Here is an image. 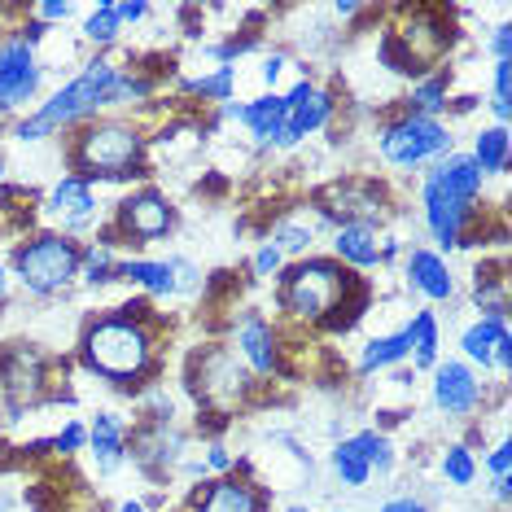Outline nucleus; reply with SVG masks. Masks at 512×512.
<instances>
[{
    "mask_svg": "<svg viewBox=\"0 0 512 512\" xmlns=\"http://www.w3.org/2000/svg\"><path fill=\"white\" fill-rule=\"evenodd\" d=\"M84 442H88V429L79 425V421H71V425L62 429V434H57V438L49 442V447H53V451H62V456H71V451H79Z\"/></svg>",
    "mask_w": 512,
    "mask_h": 512,
    "instance_id": "34",
    "label": "nucleus"
},
{
    "mask_svg": "<svg viewBox=\"0 0 512 512\" xmlns=\"http://www.w3.org/2000/svg\"><path fill=\"white\" fill-rule=\"evenodd\" d=\"M145 14H149L145 0H123V5H114V18H119V27H123V22H141Z\"/></svg>",
    "mask_w": 512,
    "mask_h": 512,
    "instance_id": "37",
    "label": "nucleus"
},
{
    "mask_svg": "<svg viewBox=\"0 0 512 512\" xmlns=\"http://www.w3.org/2000/svg\"><path fill=\"white\" fill-rule=\"evenodd\" d=\"M285 119H289V106H285V97H276V92H272V97L250 101L246 114H241V123H246L250 132L263 141V145H281Z\"/></svg>",
    "mask_w": 512,
    "mask_h": 512,
    "instance_id": "19",
    "label": "nucleus"
},
{
    "mask_svg": "<svg viewBox=\"0 0 512 512\" xmlns=\"http://www.w3.org/2000/svg\"><path fill=\"white\" fill-rule=\"evenodd\" d=\"M442 477H447L451 486H469L473 477H477V460H473V451L469 447H447L442 451Z\"/></svg>",
    "mask_w": 512,
    "mask_h": 512,
    "instance_id": "29",
    "label": "nucleus"
},
{
    "mask_svg": "<svg viewBox=\"0 0 512 512\" xmlns=\"http://www.w3.org/2000/svg\"><path fill=\"white\" fill-rule=\"evenodd\" d=\"M281 71H285V53H272V57L263 62V79H267V84H276V79H281Z\"/></svg>",
    "mask_w": 512,
    "mask_h": 512,
    "instance_id": "42",
    "label": "nucleus"
},
{
    "mask_svg": "<svg viewBox=\"0 0 512 512\" xmlns=\"http://www.w3.org/2000/svg\"><path fill=\"white\" fill-rule=\"evenodd\" d=\"M36 92H40V66L31 44L22 36L0 40V110L27 106Z\"/></svg>",
    "mask_w": 512,
    "mask_h": 512,
    "instance_id": "7",
    "label": "nucleus"
},
{
    "mask_svg": "<svg viewBox=\"0 0 512 512\" xmlns=\"http://www.w3.org/2000/svg\"><path fill=\"white\" fill-rule=\"evenodd\" d=\"M289 512H311V508H289Z\"/></svg>",
    "mask_w": 512,
    "mask_h": 512,
    "instance_id": "47",
    "label": "nucleus"
},
{
    "mask_svg": "<svg viewBox=\"0 0 512 512\" xmlns=\"http://www.w3.org/2000/svg\"><path fill=\"white\" fill-rule=\"evenodd\" d=\"M491 49H495V62H508V49H512V31H508V22H499V27H495Z\"/></svg>",
    "mask_w": 512,
    "mask_h": 512,
    "instance_id": "40",
    "label": "nucleus"
},
{
    "mask_svg": "<svg viewBox=\"0 0 512 512\" xmlns=\"http://www.w3.org/2000/svg\"><path fill=\"white\" fill-rule=\"evenodd\" d=\"M434 403L447 416H469L482 403V386H477L473 368L460 364V359H447V364H434Z\"/></svg>",
    "mask_w": 512,
    "mask_h": 512,
    "instance_id": "11",
    "label": "nucleus"
},
{
    "mask_svg": "<svg viewBox=\"0 0 512 512\" xmlns=\"http://www.w3.org/2000/svg\"><path fill=\"white\" fill-rule=\"evenodd\" d=\"M184 92H193V97H206V101H232V66H219L215 75L189 79Z\"/></svg>",
    "mask_w": 512,
    "mask_h": 512,
    "instance_id": "30",
    "label": "nucleus"
},
{
    "mask_svg": "<svg viewBox=\"0 0 512 512\" xmlns=\"http://www.w3.org/2000/svg\"><path fill=\"white\" fill-rule=\"evenodd\" d=\"M351 442L359 447V456L368 460V469H377V473H390L394 469V451H390V438L386 434H377V429H364V434H355Z\"/></svg>",
    "mask_w": 512,
    "mask_h": 512,
    "instance_id": "28",
    "label": "nucleus"
},
{
    "mask_svg": "<svg viewBox=\"0 0 512 512\" xmlns=\"http://www.w3.org/2000/svg\"><path fill=\"white\" fill-rule=\"evenodd\" d=\"M281 259H285V254L267 241V246L254 254V276H276V272H281Z\"/></svg>",
    "mask_w": 512,
    "mask_h": 512,
    "instance_id": "35",
    "label": "nucleus"
},
{
    "mask_svg": "<svg viewBox=\"0 0 512 512\" xmlns=\"http://www.w3.org/2000/svg\"><path fill=\"white\" fill-rule=\"evenodd\" d=\"M246 114V106H237V101H224V119H241Z\"/></svg>",
    "mask_w": 512,
    "mask_h": 512,
    "instance_id": "45",
    "label": "nucleus"
},
{
    "mask_svg": "<svg viewBox=\"0 0 512 512\" xmlns=\"http://www.w3.org/2000/svg\"><path fill=\"white\" fill-rule=\"evenodd\" d=\"M119 31H123V27H119V18H114V5H110V0L92 9L88 22H84V36H88L92 44H110L114 36H119Z\"/></svg>",
    "mask_w": 512,
    "mask_h": 512,
    "instance_id": "31",
    "label": "nucleus"
},
{
    "mask_svg": "<svg viewBox=\"0 0 512 512\" xmlns=\"http://www.w3.org/2000/svg\"><path fill=\"white\" fill-rule=\"evenodd\" d=\"M263 508H267L263 491H254L250 482H237V477L211 482L197 495V512H263Z\"/></svg>",
    "mask_w": 512,
    "mask_h": 512,
    "instance_id": "14",
    "label": "nucleus"
},
{
    "mask_svg": "<svg viewBox=\"0 0 512 512\" xmlns=\"http://www.w3.org/2000/svg\"><path fill=\"white\" fill-rule=\"evenodd\" d=\"M421 202H425V224L434 232V241L442 250H456L464 246V219H469L473 206H460L434 176H425L421 184Z\"/></svg>",
    "mask_w": 512,
    "mask_h": 512,
    "instance_id": "8",
    "label": "nucleus"
},
{
    "mask_svg": "<svg viewBox=\"0 0 512 512\" xmlns=\"http://www.w3.org/2000/svg\"><path fill=\"white\" fill-rule=\"evenodd\" d=\"M167 228H171V206L154 189L127 197L119 206V232L127 241H158V237H167Z\"/></svg>",
    "mask_w": 512,
    "mask_h": 512,
    "instance_id": "10",
    "label": "nucleus"
},
{
    "mask_svg": "<svg viewBox=\"0 0 512 512\" xmlns=\"http://www.w3.org/2000/svg\"><path fill=\"white\" fill-rule=\"evenodd\" d=\"M333 114V97L329 92H311V97H302L289 106V119H285V132H281V145H298L307 141L311 132H320L324 123H329Z\"/></svg>",
    "mask_w": 512,
    "mask_h": 512,
    "instance_id": "17",
    "label": "nucleus"
},
{
    "mask_svg": "<svg viewBox=\"0 0 512 512\" xmlns=\"http://www.w3.org/2000/svg\"><path fill=\"white\" fill-rule=\"evenodd\" d=\"M0 386H5L14 407L36 403L40 386H44V355L31 351V346H22V342L9 346V351H0Z\"/></svg>",
    "mask_w": 512,
    "mask_h": 512,
    "instance_id": "9",
    "label": "nucleus"
},
{
    "mask_svg": "<svg viewBox=\"0 0 512 512\" xmlns=\"http://www.w3.org/2000/svg\"><path fill=\"white\" fill-rule=\"evenodd\" d=\"M79 351H84V364L92 372H101V377H110V381H127V377H141L149 368L154 346H149V333L141 320L106 316V320H92L84 329Z\"/></svg>",
    "mask_w": 512,
    "mask_h": 512,
    "instance_id": "2",
    "label": "nucleus"
},
{
    "mask_svg": "<svg viewBox=\"0 0 512 512\" xmlns=\"http://www.w3.org/2000/svg\"><path fill=\"white\" fill-rule=\"evenodd\" d=\"M508 329V311H491V316H482L477 324H469L460 337V346H464V355L473 359V364H491V355H495V337Z\"/></svg>",
    "mask_w": 512,
    "mask_h": 512,
    "instance_id": "22",
    "label": "nucleus"
},
{
    "mask_svg": "<svg viewBox=\"0 0 512 512\" xmlns=\"http://www.w3.org/2000/svg\"><path fill=\"white\" fill-rule=\"evenodd\" d=\"M333 250H337V259L351 267H372L381 259V237L368 219H346L333 237Z\"/></svg>",
    "mask_w": 512,
    "mask_h": 512,
    "instance_id": "15",
    "label": "nucleus"
},
{
    "mask_svg": "<svg viewBox=\"0 0 512 512\" xmlns=\"http://www.w3.org/2000/svg\"><path fill=\"white\" fill-rule=\"evenodd\" d=\"M486 464H491V473H495V477H508V469H512V447H508V442H499Z\"/></svg>",
    "mask_w": 512,
    "mask_h": 512,
    "instance_id": "39",
    "label": "nucleus"
},
{
    "mask_svg": "<svg viewBox=\"0 0 512 512\" xmlns=\"http://www.w3.org/2000/svg\"><path fill=\"white\" fill-rule=\"evenodd\" d=\"M447 154H451V136L438 119L407 114V119L381 127V158L394 162V167H421V162Z\"/></svg>",
    "mask_w": 512,
    "mask_h": 512,
    "instance_id": "6",
    "label": "nucleus"
},
{
    "mask_svg": "<svg viewBox=\"0 0 512 512\" xmlns=\"http://www.w3.org/2000/svg\"><path fill=\"white\" fill-rule=\"evenodd\" d=\"M359 281L346 272L337 259H307L298 267L285 272V285H281V307L294 311L302 320H333V311L346 302Z\"/></svg>",
    "mask_w": 512,
    "mask_h": 512,
    "instance_id": "3",
    "label": "nucleus"
},
{
    "mask_svg": "<svg viewBox=\"0 0 512 512\" xmlns=\"http://www.w3.org/2000/svg\"><path fill=\"white\" fill-rule=\"evenodd\" d=\"M0 512H5V508H0Z\"/></svg>",
    "mask_w": 512,
    "mask_h": 512,
    "instance_id": "48",
    "label": "nucleus"
},
{
    "mask_svg": "<svg viewBox=\"0 0 512 512\" xmlns=\"http://www.w3.org/2000/svg\"><path fill=\"white\" fill-rule=\"evenodd\" d=\"M141 132L132 123H92L75 145V167L79 180H119V176H141Z\"/></svg>",
    "mask_w": 512,
    "mask_h": 512,
    "instance_id": "4",
    "label": "nucleus"
},
{
    "mask_svg": "<svg viewBox=\"0 0 512 512\" xmlns=\"http://www.w3.org/2000/svg\"><path fill=\"white\" fill-rule=\"evenodd\" d=\"M49 215L62 224V232H79L97 215V197H92V184L79 180V176H66L53 184L49 193Z\"/></svg>",
    "mask_w": 512,
    "mask_h": 512,
    "instance_id": "12",
    "label": "nucleus"
},
{
    "mask_svg": "<svg viewBox=\"0 0 512 512\" xmlns=\"http://www.w3.org/2000/svg\"><path fill=\"white\" fill-rule=\"evenodd\" d=\"M79 263H84V250L75 246L62 232H44V237L18 246L14 254V276L31 294H57L79 276Z\"/></svg>",
    "mask_w": 512,
    "mask_h": 512,
    "instance_id": "5",
    "label": "nucleus"
},
{
    "mask_svg": "<svg viewBox=\"0 0 512 512\" xmlns=\"http://www.w3.org/2000/svg\"><path fill=\"white\" fill-rule=\"evenodd\" d=\"M119 512H149L145 504H119Z\"/></svg>",
    "mask_w": 512,
    "mask_h": 512,
    "instance_id": "46",
    "label": "nucleus"
},
{
    "mask_svg": "<svg viewBox=\"0 0 512 512\" xmlns=\"http://www.w3.org/2000/svg\"><path fill=\"white\" fill-rule=\"evenodd\" d=\"M333 473H337V477H342V482H346V486H364V482H368V477H372V469H368V460H364V456H359V447H355V442H351V438H346V442H337V447H333Z\"/></svg>",
    "mask_w": 512,
    "mask_h": 512,
    "instance_id": "27",
    "label": "nucleus"
},
{
    "mask_svg": "<svg viewBox=\"0 0 512 512\" xmlns=\"http://www.w3.org/2000/svg\"><path fill=\"white\" fill-rule=\"evenodd\" d=\"M495 499H504V504L512 499V482H508V477H495Z\"/></svg>",
    "mask_w": 512,
    "mask_h": 512,
    "instance_id": "44",
    "label": "nucleus"
},
{
    "mask_svg": "<svg viewBox=\"0 0 512 512\" xmlns=\"http://www.w3.org/2000/svg\"><path fill=\"white\" fill-rule=\"evenodd\" d=\"M114 79H119V66L114 62H88L84 75H75L71 84H66L62 92H53L31 119H22L14 127V136L18 141H44V136H53V132H62V127L97 114L101 106H106Z\"/></svg>",
    "mask_w": 512,
    "mask_h": 512,
    "instance_id": "1",
    "label": "nucleus"
},
{
    "mask_svg": "<svg viewBox=\"0 0 512 512\" xmlns=\"http://www.w3.org/2000/svg\"><path fill=\"white\" fill-rule=\"evenodd\" d=\"M311 237H316V232H311V224H281L276 228V250H307L311 246Z\"/></svg>",
    "mask_w": 512,
    "mask_h": 512,
    "instance_id": "33",
    "label": "nucleus"
},
{
    "mask_svg": "<svg viewBox=\"0 0 512 512\" xmlns=\"http://www.w3.org/2000/svg\"><path fill=\"white\" fill-rule=\"evenodd\" d=\"M36 18L40 22H66L71 18V5H66V0H44V5H36Z\"/></svg>",
    "mask_w": 512,
    "mask_h": 512,
    "instance_id": "36",
    "label": "nucleus"
},
{
    "mask_svg": "<svg viewBox=\"0 0 512 512\" xmlns=\"http://www.w3.org/2000/svg\"><path fill=\"white\" fill-rule=\"evenodd\" d=\"M206 464H211V469H228V464H232V456H228L224 447H211V456H206Z\"/></svg>",
    "mask_w": 512,
    "mask_h": 512,
    "instance_id": "43",
    "label": "nucleus"
},
{
    "mask_svg": "<svg viewBox=\"0 0 512 512\" xmlns=\"http://www.w3.org/2000/svg\"><path fill=\"white\" fill-rule=\"evenodd\" d=\"M447 84L451 75H429L421 84L412 88V114H421V119H434L438 110H447Z\"/></svg>",
    "mask_w": 512,
    "mask_h": 512,
    "instance_id": "26",
    "label": "nucleus"
},
{
    "mask_svg": "<svg viewBox=\"0 0 512 512\" xmlns=\"http://www.w3.org/2000/svg\"><path fill=\"white\" fill-rule=\"evenodd\" d=\"M407 342H412V359L416 368H434L438 364V320L429 311H416L407 324Z\"/></svg>",
    "mask_w": 512,
    "mask_h": 512,
    "instance_id": "25",
    "label": "nucleus"
},
{
    "mask_svg": "<svg viewBox=\"0 0 512 512\" xmlns=\"http://www.w3.org/2000/svg\"><path fill=\"white\" fill-rule=\"evenodd\" d=\"M412 355V342H407V329L399 333H386V337H372V342L364 346V355H359V372H377V368H394L403 364V359Z\"/></svg>",
    "mask_w": 512,
    "mask_h": 512,
    "instance_id": "24",
    "label": "nucleus"
},
{
    "mask_svg": "<svg viewBox=\"0 0 512 512\" xmlns=\"http://www.w3.org/2000/svg\"><path fill=\"white\" fill-rule=\"evenodd\" d=\"M477 162V171H482V180L486 176H504L508 171V158H512V141H508V127H486L482 136H477V145H473V154Z\"/></svg>",
    "mask_w": 512,
    "mask_h": 512,
    "instance_id": "23",
    "label": "nucleus"
},
{
    "mask_svg": "<svg viewBox=\"0 0 512 512\" xmlns=\"http://www.w3.org/2000/svg\"><path fill=\"white\" fill-rule=\"evenodd\" d=\"M407 281L421 289L425 298H434V302H447L451 294H456V281H451L447 263H442L434 250H412L407 254Z\"/></svg>",
    "mask_w": 512,
    "mask_h": 512,
    "instance_id": "16",
    "label": "nucleus"
},
{
    "mask_svg": "<svg viewBox=\"0 0 512 512\" xmlns=\"http://www.w3.org/2000/svg\"><path fill=\"white\" fill-rule=\"evenodd\" d=\"M425 176H434L442 189L456 197L460 206H473L477 193H482V171H477V162H473L469 154H447V158H438L434 167L425 171Z\"/></svg>",
    "mask_w": 512,
    "mask_h": 512,
    "instance_id": "13",
    "label": "nucleus"
},
{
    "mask_svg": "<svg viewBox=\"0 0 512 512\" xmlns=\"http://www.w3.org/2000/svg\"><path fill=\"white\" fill-rule=\"evenodd\" d=\"M114 281H132L149 294H176V267L154 263V259H123L114 267Z\"/></svg>",
    "mask_w": 512,
    "mask_h": 512,
    "instance_id": "21",
    "label": "nucleus"
},
{
    "mask_svg": "<svg viewBox=\"0 0 512 512\" xmlns=\"http://www.w3.org/2000/svg\"><path fill=\"white\" fill-rule=\"evenodd\" d=\"M491 364H499L504 372L512 368V333H508V329L495 337V355H491Z\"/></svg>",
    "mask_w": 512,
    "mask_h": 512,
    "instance_id": "38",
    "label": "nucleus"
},
{
    "mask_svg": "<svg viewBox=\"0 0 512 512\" xmlns=\"http://www.w3.org/2000/svg\"><path fill=\"white\" fill-rule=\"evenodd\" d=\"M79 267H84L88 285H106V281H114V267H119V263H114V254H110L106 246H92Z\"/></svg>",
    "mask_w": 512,
    "mask_h": 512,
    "instance_id": "32",
    "label": "nucleus"
},
{
    "mask_svg": "<svg viewBox=\"0 0 512 512\" xmlns=\"http://www.w3.org/2000/svg\"><path fill=\"white\" fill-rule=\"evenodd\" d=\"M88 447H92V456H97V469H101V473L119 469V460H123V451H127V442H123V421H119V416L101 412L97 421H92V429H88Z\"/></svg>",
    "mask_w": 512,
    "mask_h": 512,
    "instance_id": "20",
    "label": "nucleus"
},
{
    "mask_svg": "<svg viewBox=\"0 0 512 512\" xmlns=\"http://www.w3.org/2000/svg\"><path fill=\"white\" fill-rule=\"evenodd\" d=\"M237 351L250 359L254 372H276L281 368V359H276V337L267 329L263 316H246L237 329Z\"/></svg>",
    "mask_w": 512,
    "mask_h": 512,
    "instance_id": "18",
    "label": "nucleus"
},
{
    "mask_svg": "<svg viewBox=\"0 0 512 512\" xmlns=\"http://www.w3.org/2000/svg\"><path fill=\"white\" fill-rule=\"evenodd\" d=\"M381 512H429V508L421 504V499L403 495V499H390V504H386V508H381Z\"/></svg>",
    "mask_w": 512,
    "mask_h": 512,
    "instance_id": "41",
    "label": "nucleus"
}]
</instances>
